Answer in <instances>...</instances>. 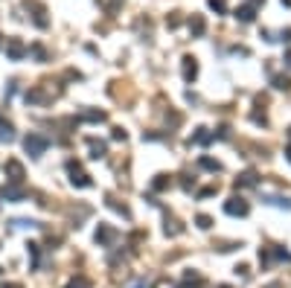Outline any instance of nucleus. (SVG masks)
<instances>
[{
	"label": "nucleus",
	"instance_id": "8",
	"mask_svg": "<svg viewBox=\"0 0 291 288\" xmlns=\"http://www.w3.org/2000/svg\"><path fill=\"white\" fill-rule=\"evenodd\" d=\"M189 29H192V35H201V32H204V17H192Z\"/></svg>",
	"mask_w": 291,
	"mask_h": 288
},
{
	"label": "nucleus",
	"instance_id": "7",
	"mask_svg": "<svg viewBox=\"0 0 291 288\" xmlns=\"http://www.w3.org/2000/svg\"><path fill=\"white\" fill-rule=\"evenodd\" d=\"M236 17L245 20V23H251V20H254V6H242V9H236Z\"/></svg>",
	"mask_w": 291,
	"mask_h": 288
},
{
	"label": "nucleus",
	"instance_id": "6",
	"mask_svg": "<svg viewBox=\"0 0 291 288\" xmlns=\"http://www.w3.org/2000/svg\"><path fill=\"white\" fill-rule=\"evenodd\" d=\"M3 198H6V201H20V198H23V189H17V187H3Z\"/></svg>",
	"mask_w": 291,
	"mask_h": 288
},
{
	"label": "nucleus",
	"instance_id": "2",
	"mask_svg": "<svg viewBox=\"0 0 291 288\" xmlns=\"http://www.w3.org/2000/svg\"><path fill=\"white\" fill-rule=\"evenodd\" d=\"M224 210H227L230 216H248V204L242 201V198H230V201L224 204Z\"/></svg>",
	"mask_w": 291,
	"mask_h": 288
},
{
	"label": "nucleus",
	"instance_id": "3",
	"mask_svg": "<svg viewBox=\"0 0 291 288\" xmlns=\"http://www.w3.org/2000/svg\"><path fill=\"white\" fill-rule=\"evenodd\" d=\"M70 175H73L70 181H73L76 187H90V178H87L85 172H79V169H76V166H73V163H70Z\"/></svg>",
	"mask_w": 291,
	"mask_h": 288
},
{
	"label": "nucleus",
	"instance_id": "11",
	"mask_svg": "<svg viewBox=\"0 0 291 288\" xmlns=\"http://www.w3.org/2000/svg\"><path fill=\"white\" fill-rule=\"evenodd\" d=\"M90 149H93V157H102V154H105V146H102V143H96V140L90 143Z\"/></svg>",
	"mask_w": 291,
	"mask_h": 288
},
{
	"label": "nucleus",
	"instance_id": "4",
	"mask_svg": "<svg viewBox=\"0 0 291 288\" xmlns=\"http://www.w3.org/2000/svg\"><path fill=\"white\" fill-rule=\"evenodd\" d=\"M6 52H9V55H12V58H23V52H26V47H23V44H20V41H17V38H12V41H9V47H6Z\"/></svg>",
	"mask_w": 291,
	"mask_h": 288
},
{
	"label": "nucleus",
	"instance_id": "13",
	"mask_svg": "<svg viewBox=\"0 0 291 288\" xmlns=\"http://www.w3.org/2000/svg\"><path fill=\"white\" fill-rule=\"evenodd\" d=\"M111 236H114V230H108V227H105L102 233H96V239H102V242H108Z\"/></svg>",
	"mask_w": 291,
	"mask_h": 288
},
{
	"label": "nucleus",
	"instance_id": "15",
	"mask_svg": "<svg viewBox=\"0 0 291 288\" xmlns=\"http://www.w3.org/2000/svg\"><path fill=\"white\" fill-rule=\"evenodd\" d=\"M198 227H204L207 230V227H210V219H207V216H198Z\"/></svg>",
	"mask_w": 291,
	"mask_h": 288
},
{
	"label": "nucleus",
	"instance_id": "14",
	"mask_svg": "<svg viewBox=\"0 0 291 288\" xmlns=\"http://www.w3.org/2000/svg\"><path fill=\"white\" fill-rule=\"evenodd\" d=\"M274 82H277V87H289V85H291V82H289V79H283V76H277V79H274Z\"/></svg>",
	"mask_w": 291,
	"mask_h": 288
},
{
	"label": "nucleus",
	"instance_id": "5",
	"mask_svg": "<svg viewBox=\"0 0 291 288\" xmlns=\"http://www.w3.org/2000/svg\"><path fill=\"white\" fill-rule=\"evenodd\" d=\"M195 73H198V67H195V58H184V79H187V82H192V79H195Z\"/></svg>",
	"mask_w": 291,
	"mask_h": 288
},
{
	"label": "nucleus",
	"instance_id": "16",
	"mask_svg": "<svg viewBox=\"0 0 291 288\" xmlns=\"http://www.w3.org/2000/svg\"><path fill=\"white\" fill-rule=\"evenodd\" d=\"M283 3H289V6H291V0H283Z\"/></svg>",
	"mask_w": 291,
	"mask_h": 288
},
{
	"label": "nucleus",
	"instance_id": "1",
	"mask_svg": "<svg viewBox=\"0 0 291 288\" xmlns=\"http://www.w3.org/2000/svg\"><path fill=\"white\" fill-rule=\"evenodd\" d=\"M23 149L32 154V157H41V154L47 152V140H44V137H38V134H29L26 140H23Z\"/></svg>",
	"mask_w": 291,
	"mask_h": 288
},
{
	"label": "nucleus",
	"instance_id": "10",
	"mask_svg": "<svg viewBox=\"0 0 291 288\" xmlns=\"http://www.w3.org/2000/svg\"><path fill=\"white\" fill-rule=\"evenodd\" d=\"M265 204H274V207H291L289 198H277V195H268V198H265Z\"/></svg>",
	"mask_w": 291,
	"mask_h": 288
},
{
	"label": "nucleus",
	"instance_id": "12",
	"mask_svg": "<svg viewBox=\"0 0 291 288\" xmlns=\"http://www.w3.org/2000/svg\"><path fill=\"white\" fill-rule=\"evenodd\" d=\"M210 9H216V12H224V0H210Z\"/></svg>",
	"mask_w": 291,
	"mask_h": 288
},
{
	"label": "nucleus",
	"instance_id": "9",
	"mask_svg": "<svg viewBox=\"0 0 291 288\" xmlns=\"http://www.w3.org/2000/svg\"><path fill=\"white\" fill-rule=\"evenodd\" d=\"M0 140H6V143H9V140H15V134H12V125H9V122H6V125L0 122Z\"/></svg>",
	"mask_w": 291,
	"mask_h": 288
}]
</instances>
